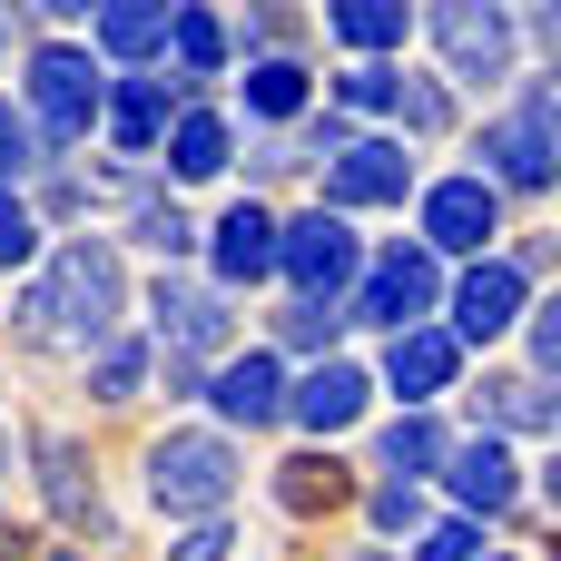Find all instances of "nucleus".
Segmentation results:
<instances>
[{
    "instance_id": "obj_24",
    "label": "nucleus",
    "mask_w": 561,
    "mask_h": 561,
    "mask_svg": "<svg viewBox=\"0 0 561 561\" xmlns=\"http://www.w3.org/2000/svg\"><path fill=\"white\" fill-rule=\"evenodd\" d=\"M335 493H345V463H335V454H296V463L276 473V503H286V513H316V503H335Z\"/></svg>"
},
{
    "instance_id": "obj_16",
    "label": "nucleus",
    "mask_w": 561,
    "mask_h": 561,
    "mask_svg": "<svg viewBox=\"0 0 561 561\" xmlns=\"http://www.w3.org/2000/svg\"><path fill=\"white\" fill-rule=\"evenodd\" d=\"M286 414H296V424H306V434H345V424H355V414H365V375H355V365H335V355H325V365H316V375H306V385H296V394H286Z\"/></svg>"
},
{
    "instance_id": "obj_14",
    "label": "nucleus",
    "mask_w": 561,
    "mask_h": 561,
    "mask_svg": "<svg viewBox=\"0 0 561 561\" xmlns=\"http://www.w3.org/2000/svg\"><path fill=\"white\" fill-rule=\"evenodd\" d=\"M207 404H217L227 424H247V434L276 424V414H286V375H276V355H227L217 385H207Z\"/></svg>"
},
{
    "instance_id": "obj_11",
    "label": "nucleus",
    "mask_w": 561,
    "mask_h": 561,
    "mask_svg": "<svg viewBox=\"0 0 561 561\" xmlns=\"http://www.w3.org/2000/svg\"><path fill=\"white\" fill-rule=\"evenodd\" d=\"M148 316H158V345L187 355V365H197L207 345H227V296H217V286H168V276H158Z\"/></svg>"
},
{
    "instance_id": "obj_13",
    "label": "nucleus",
    "mask_w": 561,
    "mask_h": 561,
    "mask_svg": "<svg viewBox=\"0 0 561 561\" xmlns=\"http://www.w3.org/2000/svg\"><path fill=\"white\" fill-rule=\"evenodd\" d=\"M444 463H454V503H463L473 523H493V513H513V503H523V463H513V454H503L493 434L454 444Z\"/></svg>"
},
{
    "instance_id": "obj_34",
    "label": "nucleus",
    "mask_w": 561,
    "mask_h": 561,
    "mask_svg": "<svg viewBox=\"0 0 561 561\" xmlns=\"http://www.w3.org/2000/svg\"><path fill=\"white\" fill-rule=\"evenodd\" d=\"M375 523H385V533H424V493H414V483H385V493H375Z\"/></svg>"
},
{
    "instance_id": "obj_30",
    "label": "nucleus",
    "mask_w": 561,
    "mask_h": 561,
    "mask_svg": "<svg viewBox=\"0 0 561 561\" xmlns=\"http://www.w3.org/2000/svg\"><path fill=\"white\" fill-rule=\"evenodd\" d=\"M30 256H39V227H30V207L0 187V266H30Z\"/></svg>"
},
{
    "instance_id": "obj_40",
    "label": "nucleus",
    "mask_w": 561,
    "mask_h": 561,
    "mask_svg": "<svg viewBox=\"0 0 561 561\" xmlns=\"http://www.w3.org/2000/svg\"><path fill=\"white\" fill-rule=\"evenodd\" d=\"M59 561H79V552H59Z\"/></svg>"
},
{
    "instance_id": "obj_15",
    "label": "nucleus",
    "mask_w": 561,
    "mask_h": 561,
    "mask_svg": "<svg viewBox=\"0 0 561 561\" xmlns=\"http://www.w3.org/2000/svg\"><path fill=\"white\" fill-rule=\"evenodd\" d=\"M276 276V217L266 207H227L217 217V286H256Z\"/></svg>"
},
{
    "instance_id": "obj_31",
    "label": "nucleus",
    "mask_w": 561,
    "mask_h": 561,
    "mask_svg": "<svg viewBox=\"0 0 561 561\" xmlns=\"http://www.w3.org/2000/svg\"><path fill=\"white\" fill-rule=\"evenodd\" d=\"M20 168H39V138H30V118H20V108L0 99V187H10Z\"/></svg>"
},
{
    "instance_id": "obj_35",
    "label": "nucleus",
    "mask_w": 561,
    "mask_h": 561,
    "mask_svg": "<svg viewBox=\"0 0 561 561\" xmlns=\"http://www.w3.org/2000/svg\"><path fill=\"white\" fill-rule=\"evenodd\" d=\"M523 316H533V385H542L561 365V306H523Z\"/></svg>"
},
{
    "instance_id": "obj_25",
    "label": "nucleus",
    "mask_w": 561,
    "mask_h": 561,
    "mask_svg": "<svg viewBox=\"0 0 561 561\" xmlns=\"http://www.w3.org/2000/svg\"><path fill=\"white\" fill-rule=\"evenodd\" d=\"M138 385H148V345H138V335L99 345V365H89V394H99V404H128Z\"/></svg>"
},
{
    "instance_id": "obj_9",
    "label": "nucleus",
    "mask_w": 561,
    "mask_h": 561,
    "mask_svg": "<svg viewBox=\"0 0 561 561\" xmlns=\"http://www.w3.org/2000/svg\"><path fill=\"white\" fill-rule=\"evenodd\" d=\"M434 39H444L454 79H503V69H513V20H503L493 0H444V10H434Z\"/></svg>"
},
{
    "instance_id": "obj_26",
    "label": "nucleus",
    "mask_w": 561,
    "mask_h": 561,
    "mask_svg": "<svg viewBox=\"0 0 561 561\" xmlns=\"http://www.w3.org/2000/svg\"><path fill=\"white\" fill-rule=\"evenodd\" d=\"M385 463L414 483V473H434V463H444V434H434L424 414H404V424H385Z\"/></svg>"
},
{
    "instance_id": "obj_22",
    "label": "nucleus",
    "mask_w": 561,
    "mask_h": 561,
    "mask_svg": "<svg viewBox=\"0 0 561 561\" xmlns=\"http://www.w3.org/2000/svg\"><path fill=\"white\" fill-rule=\"evenodd\" d=\"M168 168H178V178H217V168H227V118L187 108V118L168 128Z\"/></svg>"
},
{
    "instance_id": "obj_21",
    "label": "nucleus",
    "mask_w": 561,
    "mask_h": 561,
    "mask_svg": "<svg viewBox=\"0 0 561 561\" xmlns=\"http://www.w3.org/2000/svg\"><path fill=\"white\" fill-rule=\"evenodd\" d=\"M237 99H247L256 118H296V108H306V69H296V59H247Z\"/></svg>"
},
{
    "instance_id": "obj_1",
    "label": "nucleus",
    "mask_w": 561,
    "mask_h": 561,
    "mask_svg": "<svg viewBox=\"0 0 561 561\" xmlns=\"http://www.w3.org/2000/svg\"><path fill=\"white\" fill-rule=\"evenodd\" d=\"M20 325H30V345H108V325H118V256L99 237H69L49 256V276L20 296Z\"/></svg>"
},
{
    "instance_id": "obj_4",
    "label": "nucleus",
    "mask_w": 561,
    "mask_h": 561,
    "mask_svg": "<svg viewBox=\"0 0 561 561\" xmlns=\"http://www.w3.org/2000/svg\"><path fill=\"white\" fill-rule=\"evenodd\" d=\"M99 108H108V79H99L89 49H39L30 59V138L39 148H79L99 128Z\"/></svg>"
},
{
    "instance_id": "obj_32",
    "label": "nucleus",
    "mask_w": 561,
    "mask_h": 561,
    "mask_svg": "<svg viewBox=\"0 0 561 561\" xmlns=\"http://www.w3.org/2000/svg\"><path fill=\"white\" fill-rule=\"evenodd\" d=\"M187 237H197V227H187L178 207H138V247H158V256H187Z\"/></svg>"
},
{
    "instance_id": "obj_8",
    "label": "nucleus",
    "mask_w": 561,
    "mask_h": 561,
    "mask_svg": "<svg viewBox=\"0 0 561 561\" xmlns=\"http://www.w3.org/2000/svg\"><path fill=\"white\" fill-rule=\"evenodd\" d=\"M523 306H533V276L513 266V256H473L463 266V286H454V345H493V335H513L523 325Z\"/></svg>"
},
{
    "instance_id": "obj_18",
    "label": "nucleus",
    "mask_w": 561,
    "mask_h": 561,
    "mask_svg": "<svg viewBox=\"0 0 561 561\" xmlns=\"http://www.w3.org/2000/svg\"><path fill=\"white\" fill-rule=\"evenodd\" d=\"M89 39H99L108 59H158V49H168V10L118 0V10H99V20H89Z\"/></svg>"
},
{
    "instance_id": "obj_28",
    "label": "nucleus",
    "mask_w": 561,
    "mask_h": 561,
    "mask_svg": "<svg viewBox=\"0 0 561 561\" xmlns=\"http://www.w3.org/2000/svg\"><path fill=\"white\" fill-rule=\"evenodd\" d=\"M394 79H404V69H385V59H355V69L335 79V118H345V108H394Z\"/></svg>"
},
{
    "instance_id": "obj_37",
    "label": "nucleus",
    "mask_w": 561,
    "mask_h": 561,
    "mask_svg": "<svg viewBox=\"0 0 561 561\" xmlns=\"http://www.w3.org/2000/svg\"><path fill=\"white\" fill-rule=\"evenodd\" d=\"M168 561H227V523H197L187 542H168Z\"/></svg>"
},
{
    "instance_id": "obj_33",
    "label": "nucleus",
    "mask_w": 561,
    "mask_h": 561,
    "mask_svg": "<svg viewBox=\"0 0 561 561\" xmlns=\"http://www.w3.org/2000/svg\"><path fill=\"white\" fill-rule=\"evenodd\" d=\"M414 561H483V533H473V523H434Z\"/></svg>"
},
{
    "instance_id": "obj_19",
    "label": "nucleus",
    "mask_w": 561,
    "mask_h": 561,
    "mask_svg": "<svg viewBox=\"0 0 561 561\" xmlns=\"http://www.w3.org/2000/svg\"><path fill=\"white\" fill-rule=\"evenodd\" d=\"M325 30H335L345 49H404V0H335Z\"/></svg>"
},
{
    "instance_id": "obj_38",
    "label": "nucleus",
    "mask_w": 561,
    "mask_h": 561,
    "mask_svg": "<svg viewBox=\"0 0 561 561\" xmlns=\"http://www.w3.org/2000/svg\"><path fill=\"white\" fill-rule=\"evenodd\" d=\"M355 561H394V552H355Z\"/></svg>"
},
{
    "instance_id": "obj_36",
    "label": "nucleus",
    "mask_w": 561,
    "mask_h": 561,
    "mask_svg": "<svg viewBox=\"0 0 561 561\" xmlns=\"http://www.w3.org/2000/svg\"><path fill=\"white\" fill-rule=\"evenodd\" d=\"M276 335H286V345H325V335H335V306H286Z\"/></svg>"
},
{
    "instance_id": "obj_29",
    "label": "nucleus",
    "mask_w": 561,
    "mask_h": 561,
    "mask_svg": "<svg viewBox=\"0 0 561 561\" xmlns=\"http://www.w3.org/2000/svg\"><path fill=\"white\" fill-rule=\"evenodd\" d=\"M394 108H404V128H414V138H434V128H454V99H444L434 79H394Z\"/></svg>"
},
{
    "instance_id": "obj_5",
    "label": "nucleus",
    "mask_w": 561,
    "mask_h": 561,
    "mask_svg": "<svg viewBox=\"0 0 561 561\" xmlns=\"http://www.w3.org/2000/svg\"><path fill=\"white\" fill-rule=\"evenodd\" d=\"M276 266L306 286V306H335V296L355 286V266H365V237H355L335 207H306L296 227H276Z\"/></svg>"
},
{
    "instance_id": "obj_17",
    "label": "nucleus",
    "mask_w": 561,
    "mask_h": 561,
    "mask_svg": "<svg viewBox=\"0 0 561 561\" xmlns=\"http://www.w3.org/2000/svg\"><path fill=\"white\" fill-rule=\"evenodd\" d=\"M168 99H178L168 79H128V89H118V99H108L99 118H108V138H118V148L138 158V148H158V128H168Z\"/></svg>"
},
{
    "instance_id": "obj_2",
    "label": "nucleus",
    "mask_w": 561,
    "mask_h": 561,
    "mask_svg": "<svg viewBox=\"0 0 561 561\" xmlns=\"http://www.w3.org/2000/svg\"><path fill=\"white\" fill-rule=\"evenodd\" d=\"M227 493H237V444H227V434H158V444H148V503H158V513L217 523Z\"/></svg>"
},
{
    "instance_id": "obj_20",
    "label": "nucleus",
    "mask_w": 561,
    "mask_h": 561,
    "mask_svg": "<svg viewBox=\"0 0 561 561\" xmlns=\"http://www.w3.org/2000/svg\"><path fill=\"white\" fill-rule=\"evenodd\" d=\"M39 473H49V513H59V523H89V533H99V483L79 473V454H69L59 434L39 444Z\"/></svg>"
},
{
    "instance_id": "obj_39",
    "label": "nucleus",
    "mask_w": 561,
    "mask_h": 561,
    "mask_svg": "<svg viewBox=\"0 0 561 561\" xmlns=\"http://www.w3.org/2000/svg\"><path fill=\"white\" fill-rule=\"evenodd\" d=\"M0 463H10V434H0Z\"/></svg>"
},
{
    "instance_id": "obj_27",
    "label": "nucleus",
    "mask_w": 561,
    "mask_h": 561,
    "mask_svg": "<svg viewBox=\"0 0 561 561\" xmlns=\"http://www.w3.org/2000/svg\"><path fill=\"white\" fill-rule=\"evenodd\" d=\"M168 49H178L187 69H217V59H227V30H217L207 10H168Z\"/></svg>"
},
{
    "instance_id": "obj_23",
    "label": "nucleus",
    "mask_w": 561,
    "mask_h": 561,
    "mask_svg": "<svg viewBox=\"0 0 561 561\" xmlns=\"http://www.w3.org/2000/svg\"><path fill=\"white\" fill-rule=\"evenodd\" d=\"M483 424H493V434H552V394H542L533 375L483 385Z\"/></svg>"
},
{
    "instance_id": "obj_3",
    "label": "nucleus",
    "mask_w": 561,
    "mask_h": 561,
    "mask_svg": "<svg viewBox=\"0 0 561 561\" xmlns=\"http://www.w3.org/2000/svg\"><path fill=\"white\" fill-rule=\"evenodd\" d=\"M483 187L503 197V187H552L561 178V89L552 79H523V108L513 118H493L483 128Z\"/></svg>"
},
{
    "instance_id": "obj_41",
    "label": "nucleus",
    "mask_w": 561,
    "mask_h": 561,
    "mask_svg": "<svg viewBox=\"0 0 561 561\" xmlns=\"http://www.w3.org/2000/svg\"><path fill=\"white\" fill-rule=\"evenodd\" d=\"M483 561H493V552H483Z\"/></svg>"
},
{
    "instance_id": "obj_10",
    "label": "nucleus",
    "mask_w": 561,
    "mask_h": 561,
    "mask_svg": "<svg viewBox=\"0 0 561 561\" xmlns=\"http://www.w3.org/2000/svg\"><path fill=\"white\" fill-rule=\"evenodd\" d=\"M404 187H414V158H404L394 138H355V148L325 168V207H335V217H345V207H394Z\"/></svg>"
},
{
    "instance_id": "obj_6",
    "label": "nucleus",
    "mask_w": 561,
    "mask_h": 561,
    "mask_svg": "<svg viewBox=\"0 0 561 561\" xmlns=\"http://www.w3.org/2000/svg\"><path fill=\"white\" fill-rule=\"evenodd\" d=\"M434 296H444V266H434L424 247H385L375 276L355 286V306H345L335 325H385V335H404V325L434 316Z\"/></svg>"
},
{
    "instance_id": "obj_12",
    "label": "nucleus",
    "mask_w": 561,
    "mask_h": 561,
    "mask_svg": "<svg viewBox=\"0 0 561 561\" xmlns=\"http://www.w3.org/2000/svg\"><path fill=\"white\" fill-rule=\"evenodd\" d=\"M454 375H463V345H454L444 325H404V335L385 345V385H394L404 404H434Z\"/></svg>"
},
{
    "instance_id": "obj_7",
    "label": "nucleus",
    "mask_w": 561,
    "mask_h": 561,
    "mask_svg": "<svg viewBox=\"0 0 561 561\" xmlns=\"http://www.w3.org/2000/svg\"><path fill=\"white\" fill-rule=\"evenodd\" d=\"M493 237H503V197H493L483 178L424 187V256H434V266H444V256H493Z\"/></svg>"
}]
</instances>
